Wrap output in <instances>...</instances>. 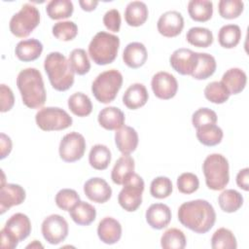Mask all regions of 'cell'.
Listing matches in <instances>:
<instances>
[{
	"instance_id": "obj_28",
	"label": "cell",
	"mask_w": 249,
	"mask_h": 249,
	"mask_svg": "<svg viewBox=\"0 0 249 249\" xmlns=\"http://www.w3.org/2000/svg\"><path fill=\"white\" fill-rule=\"evenodd\" d=\"M190 18L198 22H205L212 18L213 3L209 0H191L188 3Z\"/></svg>"
},
{
	"instance_id": "obj_7",
	"label": "cell",
	"mask_w": 249,
	"mask_h": 249,
	"mask_svg": "<svg viewBox=\"0 0 249 249\" xmlns=\"http://www.w3.org/2000/svg\"><path fill=\"white\" fill-rule=\"evenodd\" d=\"M144 181L135 172L129 173L123 183V189L118 196V202L121 207L127 212H134L142 203V194L144 192Z\"/></svg>"
},
{
	"instance_id": "obj_3",
	"label": "cell",
	"mask_w": 249,
	"mask_h": 249,
	"mask_svg": "<svg viewBox=\"0 0 249 249\" xmlns=\"http://www.w3.org/2000/svg\"><path fill=\"white\" fill-rule=\"evenodd\" d=\"M44 69L52 87L57 91H65L74 84V71L69 60L59 52H52L44 60Z\"/></svg>"
},
{
	"instance_id": "obj_12",
	"label": "cell",
	"mask_w": 249,
	"mask_h": 249,
	"mask_svg": "<svg viewBox=\"0 0 249 249\" xmlns=\"http://www.w3.org/2000/svg\"><path fill=\"white\" fill-rule=\"evenodd\" d=\"M151 87L154 94L163 100L174 97L178 90V83L176 78L165 71L156 73L151 81Z\"/></svg>"
},
{
	"instance_id": "obj_10",
	"label": "cell",
	"mask_w": 249,
	"mask_h": 249,
	"mask_svg": "<svg viewBox=\"0 0 249 249\" xmlns=\"http://www.w3.org/2000/svg\"><path fill=\"white\" fill-rule=\"evenodd\" d=\"M86 151V140L81 133L72 131L65 134L58 147L59 157L65 162H74L81 160Z\"/></svg>"
},
{
	"instance_id": "obj_6",
	"label": "cell",
	"mask_w": 249,
	"mask_h": 249,
	"mask_svg": "<svg viewBox=\"0 0 249 249\" xmlns=\"http://www.w3.org/2000/svg\"><path fill=\"white\" fill-rule=\"evenodd\" d=\"M123 85V75L117 69L100 73L92 82L91 92L95 99L103 104L112 102Z\"/></svg>"
},
{
	"instance_id": "obj_15",
	"label": "cell",
	"mask_w": 249,
	"mask_h": 249,
	"mask_svg": "<svg viewBox=\"0 0 249 249\" xmlns=\"http://www.w3.org/2000/svg\"><path fill=\"white\" fill-rule=\"evenodd\" d=\"M84 193L89 200L104 203L111 198L112 189L103 178L93 177L85 183Z\"/></svg>"
},
{
	"instance_id": "obj_26",
	"label": "cell",
	"mask_w": 249,
	"mask_h": 249,
	"mask_svg": "<svg viewBox=\"0 0 249 249\" xmlns=\"http://www.w3.org/2000/svg\"><path fill=\"white\" fill-rule=\"evenodd\" d=\"M149 16L147 5L141 1L129 2L124 11V19L129 26L138 27L145 23Z\"/></svg>"
},
{
	"instance_id": "obj_34",
	"label": "cell",
	"mask_w": 249,
	"mask_h": 249,
	"mask_svg": "<svg viewBox=\"0 0 249 249\" xmlns=\"http://www.w3.org/2000/svg\"><path fill=\"white\" fill-rule=\"evenodd\" d=\"M241 39V29L237 24H226L218 32L219 44L225 49H232Z\"/></svg>"
},
{
	"instance_id": "obj_36",
	"label": "cell",
	"mask_w": 249,
	"mask_h": 249,
	"mask_svg": "<svg viewBox=\"0 0 249 249\" xmlns=\"http://www.w3.org/2000/svg\"><path fill=\"white\" fill-rule=\"evenodd\" d=\"M73 3L70 0H52L47 4L46 12L52 19H63L72 16Z\"/></svg>"
},
{
	"instance_id": "obj_53",
	"label": "cell",
	"mask_w": 249,
	"mask_h": 249,
	"mask_svg": "<svg viewBox=\"0 0 249 249\" xmlns=\"http://www.w3.org/2000/svg\"><path fill=\"white\" fill-rule=\"evenodd\" d=\"M79 5H80V7L82 8L83 11L91 12V11L95 10V8L98 5V2L93 1V0H80Z\"/></svg>"
},
{
	"instance_id": "obj_4",
	"label": "cell",
	"mask_w": 249,
	"mask_h": 249,
	"mask_svg": "<svg viewBox=\"0 0 249 249\" xmlns=\"http://www.w3.org/2000/svg\"><path fill=\"white\" fill-rule=\"evenodd\" d=\"M120 38L114 34L100 31L91 39L89 45V54L97 65L112 63L119 52Z\"/></svg>"
},
{
	"instance_id": "obj_52",
	"label": "cell",
	"mask_w": 249,
	"mask_h": 249,
	"mask_svg": "<svg viewBox=\"0 0 249 249\" xmlns=\"http://www.w3.org/2000/svg\"><path fill=\"white\" fill-rule=\"evenodd\" d=\"M12 147H13V144H12L11 138L5 133H1L0 135V148H1L0 159L1 160L5 159L11 153Z\"/></svg>"
},
{
	"instance_id": "obj_30",
	"label": "cell",
	"mask_w": 249,
	"mask_h": 249,
	"mask_svg": "<svg viewBox=\"0 0 249 249\" xmlns=\"http://www.w3.org/2000/svg\"><path fill=\"white\" fill-rule=\"evenodd\" d=\"M134 160L129 155H123L119 158L112 169L111 179L117 185H123L124 178L131 172H134Z\"/></svg>"
},
{
	"instance_id": "obj_38",
	"label": "cell",
	"mask_w": 249,
	"mask_h": 249,
	"mask_svg": "<svg viewBox=\"0 0 249 249\" xmlns=\"http://www.w3.org/2000/svg\"><path fill=\"white\" fill-rule=\"evenodd\" d=\"M211 247L213 249H236V238L229 229L220 228L211 237Z\"/></svg>"
},
{
	"instance_id": "obj_16",
	"label": "cell",
	"mask_w": 249,
	"mask_h": 249,
	"mask_svg": "<svg viewBox=\"0 0 249 249\" xmlns=\"http://www.w3.org/2000/svg\"><path fill=\"white\" fill-rule=\"evenodd\" d=\"M25 196V191L20 185L12 183L1 185L0 213L4 214L11 207L21 204L24 201Z\"/></svg>"
},
{
	"instance_id": "obj_21",
	"label": "cell",
	"mask_w": 249,
	"mask_h": 249,
	"mask_svg": "<svg viewBox=\"0 0 249 249\" xmlns=\"http://www.w3.org/2000/svg\"><path fill=\"white\" fill-rule=\"evenodd\" d=\"M148 58L146 47L140 42H131L126 45L123 53V60L126 66L137 69L145 64Z\"/></svg>"
},
{
	"instance_id": "obj_23",
	"label": "cell",
	"mask_w": 249,
	"mask_h": 249,
	"mask_svg": "<svg viewBox=\"0 0 249 249\" xmlns=\"http://www.w3.org/2000/svg\"><path fill=\"white\" fill-rule=\"evenodd\" d=\"M98 124L107 130H117L124 125V112L115 106L103 108L97 117Z\"/></svg>"
},
{
	"instance_id": "obj_8",
	"label": "cell",
	"mask_w": 249,
	"mask_h": 249,
	"mask_svg": "<svg viewBox=\"0 0 249 249\" xmlns=\"http://www.w3.org/2000/svg\"><path fill=\"white\" fill-rule=\"evenodd\" d=\"M40 23V12L30 3H25L9 23L10 31L18 38L27 37Z\"/></svg>"
},
{
	"instance_id": "obj_45",
	"label": "cell",
	"mask_w": 249,
	"mask_h": 249,
	"mask_svg": "<svg viewBox=\"0 0 249 249\" xmlns=\"http://www.w3.org/2000/svg\"><path fill=\"white\" fill-rule=\"evenodd\" d=\"M54 201L58 208L64 211H69L78 201H80V196L75 190L62 189L55 195Z\"/></svg>"
},
{
	"instance_id": "obj_14",
	"label": "cell",
	"mask_w": 249,
	"mask_h": 249,
	"mask_svg": "<svg viewBox=\"0 0 249 249\" xmlns=\"http://www.w3.org/2000/svg\"><path fill=\"white\" fill-rule=\"evenodd\" d=\"M157 28L159 33L164 37H176L184 28V18L177 11H167L160 17Z\"/></svg>"
},
{
	"instance_id": "obj_48",
	"label": "cell",
	"mask_w": 249,
	"mask_h": 249,
	"mask_svg": "<svg viewBox=\"0 0 249 249\" xmlns=\"http://www.w3.org/2000/svg\"><path fill=\"white\" fill-rule=\"evenodd\" d=\"M121 15L117 9H111L103 16V23L105 27L112 32H119L121 28Z\"/></svg>"
},
{
	"instance_id": "obj_9",
	"label": "cell",
	"mask_w": 249,
	"mask_h": 249,
	"mask_svg": "<svg viewBox=\"0 0 249 249\" xmlns=\"http://www.w3.org/2000/svg\"><path fill=\"white\" fill-rule=\"evenodd\" d=\"M35 121L39 128L44 131H57L72 125L70 115L59 107H44L35 115Z\"/></svg>"
},
{
	"instance_id": "obj_54",
	"label": "cell",
	"mask_w": 249,
	"mask_h": 249,
	"mask_svg": "<svg viewBox=\"0 0 249 249\" xmlns=\"http://www.w3.org/2000/svg\"><path fill=\"white\" fill-rule=\"evenodd\" d=\"M39 247L43 248V245L38 240H34L32 243H30L29 245L26 246V248H39Z\"/></svg>"
},
{
	"instance_id": "obj_47",
	"label": "cell",
	"mask_w": 249,
	"mask_h": 249,
	"mask_svg": "<svg viewBox=\"0 0 249 249\" xmlns=\"http://www.w3.org/2000/svg\"><path fill=\"white\" fill-rule=\"evenodd\" d=\"M216 123L217 114L206 107L197 109L192 116V124L196 128L207 124H216Z\"/></svg>"
},
{
	"instance_id": "obj_1",
	"label": "cell",
	"mask_w": 249,
	"mask_h": 249,
	"mask_svg": "<svg viewBox=\"0 0 249 249\" xmlns=\"http://www.w3.org/2000/svg\"><path fill=\"white\" fill-rule=\"evenodd\" d=\"M178 220L187 229L201 234L212 229L216 221V213L207 200L195 199L180 205Z\"/></svg>"
},
{
	"instance_id": "obj_40",
	"label": "cell",
	"mask_w": 249,
	"mask_h": 249,
	"mask_svg": "<svg viewBox=\"0 0 249 249\" xmlns=\"http://www.w3.org/2000/svg\"><path fill=\"white\" fill-rule=\"evenodd\" d=\"M68 60L72 70L78 75H85L90 69V62L84 49H74L70 53Z\"/></svg>"
},
{
	"instance_id": "obj_42",
	"label": "cell",
	"mask_w": 249,
	"mask_h": 249,
	"mask_svg": "<svg viewBox=\"0 0 249 249\" xmlns=\"http://www.w3.org/2000/svg\"><path fill=\"white\" fill-rule=\"evenodd\" d=\"M53 35L60 41H71L78 34V26L75 22L70 20L58 21L53 24L52 28Z\"/></svg>"
},
{
	"instance_id": "obj_20",
	"label": "cell",
	"mask_w": 249,
	"mask_h": 249,
	"mask_svg": "<svg viewBox=\"0 0 249 249\" xmlns=\"http://www.w3.org/2000/svg\"><path fill=\"white\" fill-rule=\"evenodd\" d=\"M115 143L123 155H130L138 146V134L133 127L124 125L116 130Z\"/></svg>"
},
{
	"instance_id": "obj_27",
	"label": "cell",
	"mask_w": 249,
	"mask_h": 249,
	"mask_svg": "<svg viewBox=\"0 0 249 249\" xmlns=\"http://www.w3.org/2000/svg\"><path fill=\"white\" fill-rule=\"evenodd\" d=\"M69 214L77 225L89 226L95 220L96 210L93 205L80 200L69 210Z\"/></svg>"
},
{
	"instance_id": "obj_25",
	"label": "cell",
	"mask_w": 249,
	"mask_h": 249,
	"mask_svg": "<svg viewBox=\"0 0 249 249\" xmlns=\"http://www.w3.org/2000/svg\"><path fill=\"white\" fill-rule=\"evenodd\" d=\"M221 82L227 88L230 94H238L245 89L247 76L240 68H230L223 74Z\"/></svg>"
},
{
	"instance_id": "obj_33",
	"label": "cell",
	"mask_w": 249,
	"mask_h": 249,
	"mask_svg": "<svg viewBox=\"0 0 249 249\" xmlns=\"http://www.w3.org/2000/svg\"><path fill=\"white\" fill-rule=\"evenodd\" d=\"M223 130L216 124H207L196 128V138L204 146L212 147L221 143Z\"/></svg>"
},
{
	"instance_id": "obj_13",
	"label": "cell",
	"mask_w": 249,
	"mask_h": 249,
	"mask_svg": "<svg viewBox=\"0 0 249 249\" xmlns=\"http://www.w3.org/2000/svg\"><path fill=\"white\" fill-rule=\"evenodd\" d=\"M170 66L181 75H192L197 64V53L190 49L175 50L169 57Z\"/></svg>"
},
{
	"instance_id": "obj_5",
	"label": "cell",
	"mask_w": 249,
	"mask_h": 249,
	"mask_svg": "<svg viewBox=\"0 0 249 249\" xmlns=\"http://www.w3.org/2000/svg\"><path fill=\"white\" fill-rule=\"evenodd\" d=\"M202 171L206 186L210 190H224L230 181L229 161L221 154L207 156L202 163Z\"/></svg>"
},
{
	"instance_id": "obj_31",
	"label": "cell",
	"mask_w": 249,
	"mask_h": 249,
	"mask_svg": "<svg viewBox=\"0 0 249 249\" xmlns=\"http://www.w3.org/2000/svg\"><path fill=\"white\" fill-rule=\"evenodd\" d=\"M111 152L109 148L102 144H96L91 147L89 155L90 166L96 170L106 169L111 161Z\"/></svg>"
},
{
	"instance_id": "obj_50",
	"label": "cell",
	"mask_w": 249,
	"mask_h": 249,
	"mask_svg": "<svg viewBox=\"0 0 249 249\" xmlns=\"http://www.w3.org/2000/svg\"><path fill=\"white\" fill-rule=\"evenodd\" d=\"M237 186L245 192L249 191V168L245 167L238 171L236 175Z\"/></svg>"
},
{
	"instance_id": "obj_51",
	"label": "cell",
	"mask_w": 249,
	"mask_h": 249,
	"mask_svg": "<svg viewBox=\"0 0 249 249\" xmlns=\"http://www.w3.org/2000/svg\"><path fill=\"white\" fill-rule=\"evenodd\" d=\"M1 247L3 249H14L18 246V241L8 233L4 229L1 230Z\"/></svg>"
},
{
	"instance_id": "obj_37",
	"label": "cell",
	"mask_w": 249,
	"mask_h": 249,
	"mask_svg": "<svg viewBox=\"0 0 249 249\" xmlns=\"http://www.w3.org/2000/svg\"><path fill=\"white\" fill-rule=\"evenodd\" d=\"M189 44L197 48H207L213 43V33L205 27H192L186 34Z\"/></svg>"
},
{
	"instance_id": "obj_39",
	"label": "cell",
	"mask_w": 249,
	"mask_h": 249,
	"mask_svg": "<svg viewBox=\"0 0 249 249\" xmlns=\"http://www.w3.org/2000/svg\"><path fill=\"white\" fill-rule=\"evenodd\" d=\"M187 243L184 232L176 228L166 230L160 237V245L164 249H183Z\"/></svg>"
},
{
	"instance_id": "obj_35",
	"label": "cell",
	"mask_w": 249,
	"mask_h": 249,
	"mask_svg": "<svg viewBox=\"0 0 249 249\" xmlns=\"http://www.w3.org/2000/svg\"><path fill=\"white\" fill-rule=\"evenodd\" d=\"M70 111L78 117H87L92 111V104L89 97L83 92H75L68 98Z\"/></svg>"
},
{
	"instance_id": "obj_22",
	"label": "cell",
	"mask_w": 249,
	"mask_h": 249,
	"mask_svg": "<svg viewBox=\"0 0 249 249\" xmlns=\"http://www.w3.org/2000/svg\"><path fill=\"white\" fill-rule=\"evenodd\" d=\"M149 98V93L146 87L143 84L135 83L130 85L123 95L124 105L130 109L136 110L144 106Z\"/></svg>"
},
{
	"instance_id": "obj_19",
	"label": "cell",
	"mask_w": 249,
	"mask_h": 249,
	"mask_svg": "<svg viewBox=\"0 0 249 249\" xmlns=\"http://www.w3.org/2000/svg\"><path fill=\"white\" fill-rule=\"evenodd\" d=\"M97 235L103 243L115 244L122 237V226L113 217H105L97 226Z\"/></svg>"
},
{
	"instance_id": "obj_32",
	"label": "cell",
	"mask_w": 249,
	"mask_h": 249,
	"mask_svg": "<svg viewBox=\"0 0 249 249\" xmlns=\"http://www.w3.org/2000/svg\"><path fill=\"white\" fill-rule=\"evenodd\" d=\"M218 203L224 212L233 213L242 206L243 196L236 190L227 189L219 195Z\"/></svg>"
},
{
	"instance_id": "obj_11",
	"label": "cell",
	"mask_w": 249,
	"mask_h": 249,
	"mask_svg": "<svg viewBox=\"0 0 249 249\" xmlns=\"http://www.w3.org/2000/svg\"><path fill=\"white\" fill-rule=\"evenodd\" d=\"M41 231L43 237L48 243L57 245L65 240L68 235L69 228L67 221L62 216L52 214L44 219Z\"/></svg>"
},
{
	"instance_id": "obj_2",
	"label": "cell",
	"mask_w": 249,
	"mask_h": 249,
	"mask_svg": "<svg viewBox=\"0 0 249 249\" xmlns=\"http://www.w3.org/2000/svg\"><path fill=\"white\" fill-rule=\"evenodd\" d=\"M17 86L26 107L38 109L45 104L47 94L42 74L38 69H22L17 77Z\"/></svg>"
},
{
	"instance_id": "obj_17",
	"label": "cell",
	"mask_w": 249,
	"mask_h": 249,
	"mask_svg": "<svg viewBox=\"0 0 249 249\" xmlns=\"http://www.w3.org/2000/svg\"><path fill=\"white\" fill-rule=\"evenodd\" d=\"M3 229L19 242L29 236L31 222L25 214L16 213L7 220Z\"/></svg>"
},
{
	"instance_id": "obj_41",
	"label": "cell",
	"mask_w": 249,
	"mask_h": 249,
	"mask_svg": "<svg viewBox=\"0 0 249 249\" xmlns=\"http://www.w3.org/2000/svg\"><path fill=\"white\" fill-rule=\"evenodd\" d=\"M230 92L222 82H211L204 89V96L207 100L215 104L225 103L229 97Z\"/></svg>"
},
{
	"instance_id": "obj_29",
	"label": "cell",
	"mask_w": 249,
	"mask_h": 249,
	"mask_svg": "<svg viewBox=\"0 0 249 249\" xmlns=\"http://www.w3.org/2000/svg\"><path fill=\"white\" fill-rule=\"evenodd\" d=\"M217 63L213 55L206 53H197V64L191 75L196 80H206L216 71Z\"/></svg>"
},
{
	"instance_id": "obj_49",
	"label": "cell",
	"mask_w": 249,
	"mask_h": 249,
	"mask_svg": "<svg viewBox=\"0 0 249 249\" xmlns=\"http://www.w3.org/2000/svg\"><path fill=\"white\" fill-rule=\"evenodd\" d=\"M0 92H1L0 93V99H1L0 111L2 113H5L10 111L13 108L15 104V97L12 89L4 84H1L0 86Z\"/></svg>"
},
{
	"instance_id": "obj_44",
	"label": "cell",
	"mask_w": 249,
	"mask_h": 249,
	"mask_svg": "<svg viewBox=\"0 0 249 249\" xmlns=\"http://www.w3.org/2000/svg\"><path fill=\"white\" fill-rule=\"evenodd\" d=\"M173 191L172 182L168 177L159 176L156 177L150 186V194L153 197L162 199L171 195Z\"/></svg>"
},
{
	"instance_id": "obj_46",
	"label": "cell",
	"mask_w": 249,
	"mask_h": 249,
	"mask_svg": "<svg viewBox=\"0 0 249 249\" xmlns=\"http://www.w3.org/2000/svg\"><path fill=\"white\" fill-rule=\"evenodd\" d=\"M199 187L198 177L192 172L182 173L177 178V189L180 193L191 195L195 193Z\"/></svg>"
},
{
	"instance_id": "obj_24",
	"label": "cell",
	"mask_w": 249,
	"mask_h": 249,
	"mask_svg": "<svg viewBox=\"0 0 249 249\" xmlns=\"http://www.w3.org/2000/svg\"><path fill=\"white\" fill-rule=\"evenodd\" d=\"M43 52V44L35 39H26L19 41L15 49L17 57L23 62H29L39 58Z\"/></svg>"
},
{
	"instance_id": "obj_18",
	"label": "cell",
	"mask_w": 249,
	"mask_h": 249,
	"mask_svg": "<svg viewBox=\"0 0 249 249\" xmlns=\"http://www.w3.org/2000/svg\"><path fill=\"white\" fill-rule=\"evenodd\" d=\"M146 222L155 230H162L166 228L171 221V210L163 203L151 204L146 210Z\"/></svg>"
},
{
	"instance_id": "obj_43",
	"label": "cell",
	"mask_w": 249,
	"mask_h": 249,
	"mask_svg": "<svg viewBox=\"0 0 249 249\" xmlns=\"http://www.w3.org/2000/svg\"><path fill=\"white\" fill-rule=\"evenodd\" d=\"M218 10L223 18L233 19L242 14L244 3L241 0H221L218 3Z\"/></svg>"
}]
</instances>
